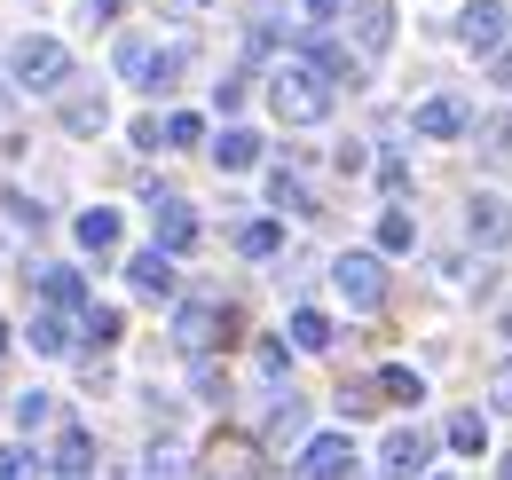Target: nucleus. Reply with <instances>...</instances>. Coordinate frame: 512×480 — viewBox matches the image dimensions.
<instances>
[{"label":"nucleus","instance_id":"1","mask_svg":"<svg viewBox=\"0 0 512 480\" xmlns=\"http://www.w3.org/2000/svg\"><path fill=\"white\" fill-rule=\"evenodd\" d=\"M8 79H16L24 95H56V87H71V48H64V40H48V32H32V40H16Z\"/></svg>","mask_w":512,"mask_h":480},{"label":"nucleus","instance_id":"2","mask_svg":"<svg viewBox=\"0 0 512 480\" xmlns=\"http://www.w3.org/2000/svg\"><path fill=\"white\" fill-rule=\"evenodd\" d=\"M268 103H276V119H284V126H316V119H331V87H323L308 63H284V71L268 79Z\"/></svg>","mask_w":512,"mask_h":480},{"label":"nucleus","instance_id":"3","mask_svg":"<svg viewBox=\"0 0 512 480\" xmlns=\"http://www.w3.org/2000/svg\"><path fill=\"white\" fill-rule=\"evenodd\" d=\"M229 331H237V315H229L221 300H190L182 315H174V347L197 355V362L213 355V347H229Z\"/></svg>","mask_w":512,"mask_h":480},{"label":"nucleus","instance_id":"4","mask_svg":"<svg viewBox=\"0 0 512 480\" xmlns=\"http://www.w3.org/2000/svg\"><path fill=\"white\" fill-rule=\"evenodd\" d=\"M331 284H339V300L355 307V315L386 307V268H379V252H339V260H331Z\"/></svg>","mask_w":512,"mask_h":480},{"label":"nucleus","instance_id":"5","mask_svg":"<svg viewBox=\"0 0 512 480\" xmlns=\"http://www.w3.org/2000/svg\"><path fill=\"white\" fill-rule=\"evenodd\" d=\"M426 465H434V433L426 425H394L379 441V480H418Z\"/></svg>","mask_w":512,"mask_h":480},{"label":"nucleus","instance_id":"6","mask_svg":"<svg viewBox=\"0 0 512 480\" xmlns=\"http://www.w3.org/2000/svg\"><path fill=\"white\" fill-rule=\"evenodd\" d=\"M394 48V8L386 0H355V16H347V56L355 63H371Z\"/></svg>","mask_w":512,"mask_h":480},{"label":"nucleus","instance_id":"7","mask_svg":"<svg viewBox=\"0 0 512 480\" xmlns=\"http://www.w3.org/2000/svg\"><path fill=\"white\" fill-rule=\"evenodd\" d=\"M127 284L134 292H142V300H182V276H174V252H158V244H150V252H134L127 260Z\"/></svg>","mask_w":512,"mask_h":480},{"label":"nucleus","instance_id":"8","mask_svg":"<svg viewBox=\"0 0 512 480\" xmlns=\"http://www.w3.org/2000/svg\"><path fill=\"white\" fill-rule=\"evenodd\" d=\"M300 480H355V441L347 433H316L300 449Z\"/></svg>","mask_w":512,"mask_h":480},{"label":"nucleus","instance_id":"9","mask_svg":"<svg viewBox=\"0 0 512 480\" xmlns=\"http://www.w3.org/2000/svg\"><path fill=\"white\" fill-rule=\"evenodd\" d=\"M505 0H473V8H465V16H457V40H465V48H473V56H489V48H505Z\"/></svg>","mask_w":512,"mask_h":480},{"label":"nucleus","instance_id":"10","mask_svg":"<svg viewBox=\"0 0 512 480\" xmlns=\"http://www.w3.org/2000/svg\"><path fill=\"white\" fill-rule=\"evenodd\" d=\"M465 237L481 244V252H505L512 244V205L505 197H473V205H465Z\"/></svg>","mask_w":512,"mask_h":480},{"label":"nucleus","instance_id":"11","mask_svg":"<svg viewBox=\"0 0 512 480\" xmlns=\"http://www.w3.org/2000/svg\"><path fill=\"white\" fill-rule=\"evenodd\" d=\"M410 126H418V134H426V142H457V134H465V126H473V111H465V103H457V95H426V103H418V111H410Z\"/></svg>","mask_w":512,"mask_h":480},{"label":"nucleus","instance_id":"12","mask_svg":"<svg viewBox=\"0 0 512 480\" xmlns=\"http://www.w3.org/2000/svg\"><path fill=\"white\" fill-rule=\"evenodd\" d=\"M190 244H197V205L158 189V252H190Z\"/></svg>","mask_w":512,"mask_h":480},{"label":"nucleus","instance_id":"13","mask_svg":"<svg viewBox=\"0 0 512 480\" xmlns=\"http://www.w3.org/2000/svg\"><path fill=\"white\" fill-rule=\"evenodd\" d=\"M56 119H64V134H79V142H95V134L111 126V103H103L95 87H71V95H64V111H56Z\"/></svg>","mask_w":512,"mask_h":480},{"label":"nucleus","instance_id":"14","mask_svg":"<svg viewBox=\"0 0 512 480\" xmlns=\"http://www.w3.org/2000/svg\"><path fill=\"white\" fill-rule=\"evenodd\" d=\"M213 166H221V174H253V166H260V134H253V126L213 134Z\"/></svg>","mask_w":512,"mask_h":480},{"label":"nucleus","instance_id":"15","mask_svg":"<svg viewBox=\"0 0 512 480\" xmlns=\"http://www.w3.org/2000/svg\"><path fill=\"white\" fill-rule=\"evenodd\" d=\"M71 307H40V315H32V331H24V339H32V355H71V323H64Z\"/></svg>","mask_w":512,"mask_h":480},{"label":"nucleus","instance_id":"16","mask_svg":"<svg viewBox=\"0 0 512 480\" xmlns=\"http://www.w3.org/2000/svg\"><path fill=\"white\" fill-rule=\"evenodd\" d=\"M40 300L48 307H87V276H79V268H40Z\"/></svg>","mask_w":512,"mask_h":480},{"label":"nucleus","instance_id":"17","mask_svg":"<svg viewBox=\"0 0 512 480\" xmlns=\"http://www.w3.org/2000/svg\"><path fill=\"white\" fill-rule=\"evenodd\" d=\"M87 465H95V441L71 425L64 441H56V465H48V473H56V480H87Z\"/></svg>","mask_w":512,"mask_h":480},{"label":"nucleus","instance_id":"18","mask_svg":"<svg viewBox=\"0 0 512 480\" xmlns=\"http://www.w3.org/2000/svg\"><path fill=\"white\" fill-rule=\"evenodd\" d=\"M79 244H87V252H119V213H111V205H87V213H79Z\"/></svg>","mask_w":512,"mask_h":480},{"label":"nucleus","instance_id":"19","mask_svg":"<svg viewBox=\"0 0 512 480\" xmlns=\"http://www.w3.org/2000/svg\"><path fill=\"white\" fill-rule=\"evenodd\" d=\"M465 134H473V142H481V150H489L497 166H512V111H489V119H481V126H465Z\"/></svg>","mask_w":512,"mask_h":480},{"label":"nucleus","instance_id":"20","mask_svg":"<svg viewBox=\"0 0 512 480\" xmlns=\"http://www.w3.org/2000/svg\"><path fill=\"white\" fill-rule=\"evenodd\" d=\"M449 449H457V457H481V449H489V418H481V410H457V418H449Z\"/></svg>","mask_w":512,"mask_h":480},{"label":"nucleus","instance_id":"21","mask_svg":"<svg viewBox=\"0 0 512 480\" xmlns=\"http://www.w3.org/2000/svg\"><path fill=\"white\" fill-rule=\"evenodd\" d=\"M237 252H245V260H268V252H284V221H245V229H237Z\"/></svg>","mask_w":512,"mask_h":480},{"label":"nucleus","instance_id":"22","mask_svg":"<svg viewBox=\"0 0 512 480\" xmlns=\"http://www.w3.org/2000/svg\"><path fill=\"white\" fill-rule=\"evenodd\" d=\"M253 370L268 386H284V370H292V339H253Z\"/></svg>","mask_w":512,"mask_h":480},{"label":"nucleus","instance_id":"23","mask_svg":"<svg viewBox=\"0 0 512 480\" xmlns=\"http://www.w3.org/2000/svg\"><path fill=\"white\" fill-rule=\"evenodd\" d=\"M379 394H386V402H402V410H410V402H426V378L394 362V370H379Z\"/></svg>","mask_w":512,"mask_h":480},{"label":"nucleus","instance_id":"24","mask_svg":"<svg viewBox=\"0 0 512 480\" xmlns=\"http://www.w3.org/2000/svg\"><path fill=\"white\" fill-rule=\"evenodd\" d=\"M79 323H87V347H119V307H79Z\"/></svg>","mask_w":512,"mask_h":480},{"label":"nucleus","instance_id":"25","mask_svg":"<svg viewBox=\"0 0 512 480\" xmlns=\"http://www.w3.org/2000/svg\"><path fill=\"white\" fill-rule=\"evenodd\" d=\"M410 244H418V221H410L402 205H394V213H379V252H410Z\"/></svg>","mask_w":512,"mask_h":480},{"label":"nucleus","instance_id":"26","mask_svg":"<svg viewBox=\"0 0 512 480\" xmlns=\"http://www.w3.org/2000/svg\"><path fill=\"white\" fill-rule=\"evenodd\" d=\"M292 339H300L308 355H323V347H331V323H323L316 307H292Z\"/></svg>","mask_w":512,"mask_h":480},{"label":"nucleus","instance_id":"27","mask_svg":"<svg viewBox=\"0 0 512 480\" xmlns=\"http://www.w3.org/2000/svg\"><path fill=\"white\" fill-rule=\"evenodd\" d=\"M150 480H190V449L182 441H158L150 449Z\"/></svg>","mask_w":512,"mask_h":480},{"label":"nucleus","instance_id":"28","mask_svg":"<svg viewBox=\"0 0 512 480\" xmlns=\"http://www.w3.org/2000/svg\"><path fill=\"white\" fill-rule=\"evenodd\" d=\"M268 197H276L284 213H308V205H316V197H308V181H300V174H276V181H268Z\"/></svg>","mask_w":512,"mask_h":480},{"label":"nucleus","instance_id":"29","mask_svg":"<svg viewBox=\"0 0 512 480\" xmlns=\"http://www.w3.org/2000/svg\"><path fill=\"white\" fill-rule=\"evenodd\" d=\"M40 449H0V480H40Z\"/></svg>","mask_w":512,"mask_h":480},{"label":"nucleus","instance_id":"30","mask_svg":"<svg viewBox=\"0 0 512 480\" xmlns=\"http://www.w3.org/2000/svg\"><path fill=\"white\" fill-rule=\"evenodd\" d=\"M166 142H174V150H197V142H205V119L174 111V119H166Z\"/></svg>","mask_w":512,"mask_h":480},{"label":"nucleus","instance_id":"31","mask_svg":"<svg viewBox=\"0 0 512 480\" xmlns=\"http://www.w3.org/2000/svg\"><path fill=\"white\" fill-rule=\"evenodd\" d=\"M0 205H8V213H16V229H40V221H48V205H32V197H24V189H8V197H0Z\"/></svg>","mask_w":512,"mask_h":480},{"label":"nucleus","instance_id":"32","mask_svg":"<svg viewBox=\"0 0 512 480\" xmlns=\"http://www.w3.org/2000/svg\"><path fill=\"white\" fill-rule=\"evenodd\" d=\"M16 418L32 425V433H40V425L56 418V402H48V394H40V386H32V394H24V402H16Z\"/></svg>","mask_w":512,"mask_h":480},{"label":"nucleus","instance_id":"33","mask_svg":"<svg viewBox=\"0 0 512 480\" xmlns=\"http://www.w3.org/2000/svg\"><path fill=\"white\" fill-rule=\"evenodd\" d=\"M489 410H512V362L489 370Z\"/></svg>","mask_w":512,"mask_h":480},{"label":"nucleus","instance_id":"34","mask_svg":"<svg viewBox=\"0 0 512 480\" xmlns=\"http://www.w3.org/2000/svg\"><path fill=\"white\" fill-rule=\"evenodd\" d=\"M119 8L127 0H87V24H119Z\"/></svg>","mask_w":512,"mask_h":480},{"label":"nucleus","instance_id":"35","mask_svg":"<svg viewBox=\"0 0 512 480\" xmlns=\"http://www.w3.org/2000/svg\"><path fill=\"white\" fill-rule=\"evenodd\" d=\"M339 8H347V0H308V16H316V24H331Z\"/></svg>","mask_w":512,"mask_h":480},{"label":"nucleus","instance_id":"36","mask_svg":"<svg viewBox=\"0 0 512 480\" xmlns=\"http://www.w3.org/2000/svg\"><path fill=\"white\" fill-rule=\"evenodd\" d=\"M497 56V87H512V48H489Z\"/></svg>","mask_w":512,"mask_h":480},{"label":"nucleus","instance_id":"37","mask_svg":"<svg viewBox=\"0 0 512 480\" xmlns=\"http://www.w3.org/2000/svg\"><path fill=\"white\" fill-rule=\"evenodd\" d=\"M0 103H8V79H0Z\"/></svg>","mask_w":512,"mask_h":480},{"label":"nucleus","instance_id":"38","mask_svg":"<svg viewBox=\"0 0 512 480\" xmlns=\"http://www.w3.org/2000/svg\"><path fill=\"white\" fill-rule=\"evenodd\" d=\"M505 480H512V457H505Z\"/></svg>","mask_w":512,"mask_h":480},{"label":"nucleus","instance_id":"39","mask_svg":"<svg viewBox=\"0 0 512 480\" xmlns=\"http://www.w3.org/2000/svg\"><path fill=\"white\" fill-rule=\"evenodd\" d=\"M0 339H8V323H0Z\"/></svg>","mask_w":512,"mask_h":480},{"label":"nucleus","instance_id":"40","mask_svg":"<svg viewBox=\"0 0 512 480\" xmlns=\"http://www.w3.org/2000/svg\"><path fill=\"white\" fill-rule=\"evenodd\" d=\"M434 480H449V473H434Z\"/></svg>","mask_w":512,"mask_h":480},{"label":"nucleus","instance_id":"41","mask_svg":"<svg viewBox=\"0 0 512 480\" xmlns=\"http://www.w3.org/2000/svg\"><path fill=\"white\" fill-rule=\"evenodd\" d=\"M505 331H512V323H505Z\"/></svg>","mask_w":512,"mask_h":480}]
</instances>
